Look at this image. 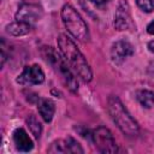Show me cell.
<instances>
[{
    "mask_svg": "<svg viewBox=\"0 0 154 154\" xmlns=\"http://www.w3.org/2000/svg\"><path fill=\"white\" fill-rule=\"evenodd\" d=\"M58 46L60 49V53L70 65L71 70L83 81L89 82L91 81L93 73L90 70L89 64L87 63L84 55L81 53V51L76 47L73 41L69 38L66 35H60L58 37Z\"/></svg>",
    "mask_w": 154,
    "mask_h": 154,
    "instance_id": "obj_1",
    "label": "cell"
},
{
    "mask_svg": "<svg viewBox=\"0 0 154 154\" xmlns=\"http://www.w3.org/2000/svg\"><path fill=\"white\" fill-rule=\"evenodd\" d=\"M108 112L116 123V125L120 129V131L128 136H136L138 134V124L130 116L126 108L123 106L120 100L116 96H109L108 99Z\"/></svg>",
    "mask_w": 154,
    "mask_h": 154,
    "instance_id": "obj_2",
    "label": "cell"
},
{
    "mask_svg": "<svg viewBox=\"0 0 154 154\" xmlns=\"http://www.w3.org/2000/svg\"><path fill=\"white\" fill-rule=\"evenodd\" d=\"M61 18L67 31L75 38H77L81 42H85L89 40V30L85 22L71 5H65L63 7Z\"/></svg>",
    "mask_w": 154,
    "mask_h": 154,
    "instance_id": "obj_3",
    "label": "cell"
},
{
    "mask_svg": "<svg viewBox=\"0 0 154 154\" xmlns=\"http://www.w3.org/2000/svg\"><path fill=\"white\" fill-rule=\"evenodd\" d=\"M45 58L47 61L51 63V65L57 69V71L60 73L61 78L64 79V82L66 83V85L69 87L70 90L75 91L77 90V87H78V83H77V79L75 77V73L73 71L71 70L70 65L67 64V61L65 60V58L63 57V54L60 53H57L53 48L51 47H45Z\"/></svg>",
    "mask_w": 154,
    "mask_h": 154,
    "instance_id": "obj_4",
    "label": "cell"
},
{
    "mask_svg": "<svg viewBox=\"0 0 154 154\" xmlns=\"http://www.w3.org/2000/svg\"><path fill=\"white\" fill-rule=\"evenodd\" d=\"M91 136H93L94 143H95L99 152H101V153H116L118 150L116 141L113 138V135L108 129L102 128V126L97 128L93 132Z\"/></svg>",
    "mask_w": 154,
    "mask_h": 154,
    "instance_id": "obj_5",
    "label": "cell"
},
{
    "mask_svg": "<svg viewBox=\"0 0 154 154\" xmlns=\"http://www.w3.org/2000/svg\"><path fill=\"white\" fill-rule=\"evenodd\" d=\"M41 17H42L41 7L34 4H23L16 13V20L25 23L30 26H32L37 20H40Z\"/></svg>",
    "mask_w": 154,
    "mask_h": 154,
    "instance_id": "obj_6",
    "label": "cell"
},
{
    "mask_svg": "<svg viewBox=\"0 0 154 154\" xmlns=\"http://www.w3.org/2000/svg\"><path fill=\"white\" fill-rule=\"evenodd\" d=\"M45 81V73L42 71V69L38 65H31V66H26L23 72L18 76L17 82L20 84H40Z\"/></svg>",
    "mask_w": 154,
    "mask_h": 154,
    "instance_id": "obj_7",
    "label": "cell"
},
{
    "mask_svg": "<svg viewBox=\"0 0 154 154\" xmlns=\"http://www.w3.org/2000/svg\"><path fill=\"white\" fill-rule=\"evenodd\" d=\"M49 153H83L79 143L73 138L69 137L67 140H59L51 144Z\"/></svg>",
    "mask_w": 154,
    "mask_h": 154,
    "instance_id": "obj_8",
    "label": "cell"
},
{
    "mask_svg": "<svg viewBox=\"0 0 154 154\" xmlns=\"http://www.w3.org/2000/svg\"><path fill=\"white\" fill-rule=\"evenodd\" d=\"M134 48L128 41H118L112 46L111 49V57L114 63H122L128 57L132 55Z\"/></svg>",
    "mask_w": 154,
    "mask_h": 154,
    "instance_id": "obj_9",
    "label": "cell"
},
{
    "mask_svg": "<svg viewBox=\"0 0 154 154\" xmlns=\"http://www.w3.org/2000/svg\"><path fill=\"white\" fill-rule=\"evenodd\" d=\"M114 25L118 30H126L131 26V17L129 12V7L126 2L122 1L118 6L116 17H114Z\"/></svg>",
    "mask_w": 154,
    "mask_h": 154,
    "instance_id": "obj_10",
    "label": "cell"
},
{
    "mask_svg": "<svg viewBox=\"0 0 154 154\" xmlns=\"http://www.w3.org/2000/svg\"><path fill=\"white\" fill-rule=\"evenodd\" d=\"M13 141L18 150L20 152H29L32 149V141L28 136L24 129H17L13 132Z\"/></svg>",
    "mask_w": 154,
    "mask_h": 154,
    "instance_id": "obj_11",
    "label": "cell"
},
{
    "mask_svg": "<svg viewBox=\"0 0 154 154\" xmlns=\"http://www.w3.org/2000/svg\"><path fill=\"white\" fill-rule=\"evenodd\" d=\"M55 112V105L49 99H41L38 102V113L45 122H51Z\"/></svg>",
    "mask_w": 154,
    "mask_h": 154,
    "instance_id": "obj_12",
    "label": "cell"
},
{
    "mask_svg": "<svg viewBox=\"0 0 154 154\" xmlns=\"http://www.w3.org/2000/svg\"><path fill=\"white\" fill-rule=\"evenodd\" d=\"M136 99L146 108H150L152 106H154V93H152L150 90H138L136 93Z\"/></svg>",
    "mask_w": 154,
    "mask_h": 154,
    "instance_id": "obj_13",
    "label": "cell"
},
{
    "mask_svg": "<svg viewBox=\"0 0 154 154\" xmlns=\"http://www.w3.org/2000/svg\"><path fill=\"white\" fill-rule=\"evenodd\" d=\"M31 29L30 25L25 24V23H22V22H18L16 20L14 23L7 25V31L12 35H16V36H19V35H24L26 32H29Z\"/></svg>",
    "mask_w": 154,
    "mask_h": 154,
    "instance_id": "obj_14",
    "label": "cell"
},
{
    "mask_svg": "<svg viewBox=\"0 0 154 154\" xmlns=\"http://www.w3.org/2000/svg\"><path fill=\"white\" fill-rule=\"evenodd\" d=\"M28 124L31 129V132L36 136V137H40V134H41V126H40V123L36 120L35 117H30V119H28Z\"/></svg>",
    "mask_w": 154,
    "mask_h": 154,
    "instance_id": "obj_15",
    "label": "cell"
},
{
    "mask_svg": "<svg viewBox=\"0 0 154 154\" xmlns=\"http://www.w3.org/2000/svg\"><path fill=\"white\" fill-rule=\"evenodd\" d=\"M138 7L144 12H153L154 11V0H136Z\"/></svg>",
    "mask_w": 154,
    "mask_h": 154,
    "instance_id": "obj_16",
    "label": "cell"
},
{
    "mask_svg": "<svg viewBox=\"0 0 154 154\" xmlns=\"http://www.w3.org/2000/svg\"><path fill=\"white\" fill-rule=\"evenodd\" d=\"M147 31H148L150 35H154V20H153L152 23L148 24V26H147Z\"/></svg>",
    "mask_w": 154,
    "mask_h": 154,
    "instance_id": "obj_17",
    "label": "cell"
},
{
    "mask_svg": "<svg viewBox=\"0 0 154 154\" xmlns=\"http://www.w3.org/2000/svg\"><path fill=\"white\" fill-rule=\"evenodd\" d=\"M91 2H94V4H96V5H102V4H105V2H107L108 0H90Z\"/></svg>",
    "mask_w": 154,
    "mask_h": 154,
    "instance_id": "obj_18",
    "label": "cell"
},
{
    "mask_svg": "<svg viewBox=\"0 0 154 154\" xmlns=\"http://www.w3.org/2000/svg\"><path fill=\"white\" fill-rule=\"evenodd\" d=\"M148 48H149V51H150V52H153V53H154V41H150V42L148 43Z\"/></svg>",
    "mask_w": 154,
    "mask_h": 154,
    "instance_id": "obj_19",
    "label": "cell"
}]
</instances>
